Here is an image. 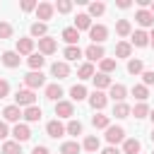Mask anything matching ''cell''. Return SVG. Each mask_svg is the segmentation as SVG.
Wrapping results in <instances>:
<instances>
[{
	"mask_svg": "<svg viewBox=\"0 0 154 154\" xmlns=\"http://www.w3.org/2000/svg\"><path fill=\"white\" fill-rule=\"evenodd\" d=\"M24 84H26V89H38L46 84V75L41 70H31L29 75H24Z\"/></svg>",
	"mask_w": 154,
	"mask_h": 154,
	"instance_id": "1",
	"label": "cell"
},
{
	"mask_svg": "<svg viewBox=\"0 0 154 154\" xmlns=\"http://www.w3.org/2000/svg\"><path fill=\"white\" fill-rule=\"evenodd\" d=\"M34 101H36V96H34L31 89H17V94H14V106H24V108H29V106H36Z\"/></svg>",
	"mask_w": 154,
	"mask_h": 154,
	"instance_id": "2",
	"label": "cell"
},
{
	"mask_svg": "<svg viewBox=\"0 0 154 154\" xmlns=\"http://www.w3.org/2000/svg\"><path fill=\"white\" fill-rule=\"evenodd\" d=\"M106 142L113 147V144H118V142H125V130L120 128V125H111L108 130H106Z\"/></svg>",
	"mask_w": 154,
	"mask_h": 154,
	"instance_id": "3",
	"label": "cell"
},
{
	"mask_svg": "<svg viewBox=\"0 0 154 154\" xmlns=\"http://www.w3.org/2000/svg\"><path fill=\"white\" fill-rule=\"evenodd\" d=\"M106 36H108V29H106L103 24H91V29H89V38H91L96 46H101V43L106 41Z\"/></svg>",
	"mask_w": 154,
	"mask_h": 154,
	"instance_id": "4",
	"label": "cell"
},
{
	"mask_svg": "<svg viewBox=\"0 0 154 154\" xmlns=\"http://www.w3.org/2000/svg\"><path fill=\"white\" fill-rule=\"evenodd\" d=\"M55 51H58V41L55 38H51V36L38 38V53L41 55H53Z\"/></svg>",
	"mask_w": 154,
	"mask_h": 154,
	"instance_id": "5",
	"label": "cell"
},
{
	"mask_svg": "<svg viewBox=\"0 0 154 154\" xmlns=\"http://www.w3.org/2000/svg\"><path fill=\"white\" fill-rule=\"evenodd\" d=\"M53 12H55V5L53 2H38V7H36V19H41L43 24L53 17Z\"/></svg>",
	"mask_w": 154,
	"mask_h": 154,
	"instance_id": "6",
	"label": "cell"
},
{
	"mask_svg": "<svg viewBox=\"0 0 154 154\" xmlns=\"http://www.w3.org/2000/svg\"><path fill=\"white\" fill-rule=\"evenodd\" d=\"M84 55L89 58V63H101V60L106 58V51H103V46H96V43H91V46L84 51Z\"/></svg>",
	"mask_w": 154,
	"mask_h": 154,
	"instance_id": "7",
	"label": "cell"
},
{
	"mask_svg": "<svg viewBox=\"0 0 154 154\" xmlns=\"http://www.w3.org/2000/svg\"><path fill=\"white\" fill-rule=\"evenodd\" d=\"M89 103H91V108L94 111H101L106 103H108V96L103 94V91H99V89H94L91 94H89Z\"/></svg>",
	"mask_w": 154,
	"mask_h": 154,
	"instance_id": "8",
	"label": "cell"
},
{
	"mask_svg": "<svg viewBox=\"0 0 154 154\" xmlns=\"http://www.w3.org/2000/svg\"><path fill=\"white\" fill-rule=\"evenodd\" d=\"M12 135H14V142H26L29 137H31V130H29V125H24V123H17L14 128H12Z\"/></svg>",
	"mask_w": 154,
	"mask_h": 154,
	"instance_id": "9",
	"label": "cell"
},
{
	"mask_svg": "<svg viewBox=\"0 0 154 154\" xmlns=\"http://www.w3.org/2000/svg\"><path fill=\"white\" fill-rule=\"evenodd\" d=\"M55 116H58V118H70V116H75L72 101H58V103H55Z\"/></svg>",
	"mask_w": 154,
	"mask_h": 154,
	"instance_id": "10",
	"label": "cell"
},
{
	"mask_svg": "<svg viewBox=\"0 0 154 154\" xmlns=\"http://www.w3.org/2000/svg\"><path fill=\"white\" fill-rule=\"evenodd\" d=\"M2 116H5L7 123H19V118H24V111H22L19 106H5Z\"/></svg>",
	"mask_w": 154,
	"mask_h": 154,
	"instance_id": "11",
	"label": "cell"
},
{
	"mask_svg": "<svg viewBox=\"0 0 154 154\" xmlns=\"http://www.w3.org/2000/svg\"><path fill=\"white\" fill-rule=\"evenodd\" d=\"M135 22H137L140 26H152V24H154L152 10H137V12H135Z\"/></svg>",
	"mask_w": 154,
	"mask_h": 154,
	"instance_id": "12",
	"label": "cell"
},
{
	"mask_svg": "<svg viewBox=\"0 0 154 154\" xmlns=\"http://www.w3.org/2000/svg\"><path fill=\"white\" fill-rule=\"evenodd\" d=\"M46 132H48V137L58 140V137H63V135H65V125H63L60 120H51V123L46 125Z\"/></svg>",
	"mask_w": 154,
	"mask_h": 154,
	"instance_id": "13",
	"label": "cell"
},
{
	"mask_svg": "<svg viewBox=\"0 0 154 154\" xmlns=\"http://www.w3.org/2000/svg\"><path fill=\"white\" fill-rule=\"evenodd\" d=\"M17 53L19 55H31L34 53V38H17Z\"/></svg>",
	"mask_w": 154,
	"mask_h": 154,
	"instance_id": "14",
	"label": "cell"
},
{
	"mask_svg": "<svg viewBox=\"0 0 154 154\" xmlns=\"http://www.w3.org/2000/svg\"><path fill=\"white\" fill-rule=\"evenodd\" d=\"M0 60H2L5 67H19V53L17 51H5Z\"/></svg>",
	"mask_w": 154,
	"mask_h": 154,
	"instance_id": "15",
	"label": "cell"
},
{
	"mask_svg": "<svg viewBox=\"0 0 154 154\" xmlns=\"http://www.w3.org/2000/svg\"><path fill=\"white\" fill-rule=\"evenodd\" d=\"M51 75L58 77V79H65V77L70 75V65H67V63H53V65H51Z\"/></svg>",
	"mask_w": 154,
	"mask_h": 154,
	"instance_id": "16",
	"label": "cell"
},
{
	"mask_svg": "<svg viewBox=\"0 0 154 154\" xmlns=\"http://www.w3.org/2000/svg\"><path fill=\"white\" fill-rule=\"evenodd\" d=\"M60 36H63V41H65L67 46H75V43L79 41V31H77L75 26H67V29H63V34H60Z\"/></svg>",
	"mask_w": 154,
	"mask_h": 154,
	"instance_id": "17",
	"label": "cell"
},
{
	"mask_svg": "<svg viewBox=\"0 0 154 154\" xmlns=\"http://www.w3.org/2000/svg\"><path fill=\"white\" fill-rule=\"evenodd\" d=\"M132 46H137V48L149 46V34H147V31H142V29H137V31L132 34Z\"/></svg>",
	"mask_w": 154,
	"mask_h": 154,
	"instance_id": "18",
	"label": "cell"
},
{
	"mask_svg": "<svg viewBox=\"0 0 154 154\" xmlns=\"http://www.w3.org/2000/svg\"><path fill=\"white\" fill-rule=\"evenodd\" d=\"M140 140H135V137H128L125 142H123V154H140Z\"/></svg>",
	"mask_w": 154,
	"mask_h": 154,
	"instance_id": "19",
	"label": "cell"
},
{
	"mask_svg": "<svg viewBox=\"0 0 154 154\" xmlns=\"http://www.w3.org/2000/svg\"><path fill=\"white\" fill-rule=\"evenodd\" d=\"M91 79H94V87H96L99 91H101V89H106V87L111 89V84H113V82H111V77H108V75H103V72H99V75H94Z\"/></svg>",
	"mask_w": 154,
	"mask_h": 154,
	"instance_id": "20",
	"label": "cell"
},
{
	"mask_svg": "<svg viewBox=\"0 0 154 154\" xmlns=\"http://www.w3.org/2000/svg\"><path fill=\"white\" fill-rule=\"evenodd\" d=\"M125 94H128V89L123 87V84H111V99L113 101H118V103H123V99H125Z\"/></svg>",
	"mask_w": 154,
	"mask_h": 154,
	"instance_id": "21",
	"label": "cell"
},
{
	"mask_svg": "<svg viewBox=\"0 0 154 154\" xmlns=\"http://www.w3.org/2000/svg\"><path fill=\"white\" fill-rule=\"evenodd\" d=\"M75 29H77V31H82V29H91V17L84 14V12L77 14V17H75Z\"/></svg>",
	"mask_w": 154,
	"mask_h": 154,
	"instance_id": "22",
	"label": "cell"
},
{
	"mask_svg": "<svg viewBox=\"0 0 154 154\" xmlns=\"http://www.w3.org/2000/svg\"><path fill=\"white\" fill-rule=\"evenodd\" d=\"M60 96H63L60 84H46V99H51V101H60Z\"/></svg>",
	"mask_w": 154,
	"mask_h": 154,
	"instance_id": "23",
	"label": "cell"
},
{
	"mask_svg": "<svg viewBox=\"0 0 154 154\" xmlns=\"http://www.w3.org/2000/svg\"><path fill=\"white\" fill-rule=\"evenodd\" d=\"M41 108L38 106H29V108H24V120H29V123H36V120H41Z\"/></svg>",
	"mask_w": 154,
	"mask_h": 154,
	"instance_id": "24",
	"label": "cell"
},
{
	"mask_svg": "<svg viewBox=\"0 0 154 154\" xmlns=\"http://www.w3.org/2000/svg\"><path fill=\"white\" fill-rule=\"evenodd\" d=\"M91 125H94V128H99V130H108V128H111V120H108V116L96 113V116L91 118Z\"/></svg>",
	"mask_w": 154,
	"mask_h": 154,
	"instance_id": "25",
	"label": "cell"
},
{
	"mask_svg": "<svg viewBox=\"0 0 154 154\" xmlns=\"http://www.w3.org/2000/svg\"><path fill=\"white\" fill-rule=\"evenodd\" d=\"M116 34H118V36H130V34H132L130 22H128V19H118V22H116Z\"/></svg>",
	"mask_w": 154,
	"mask_h": 154,
	"instance_id": "26",
	"label": "cell"
},
{
	"mask_svg": "<svg viewBox=\"0 0 154 154\" xmlns=\"http://www.w3.org/2000/svg\"><path fill=\"white\" fill-rule=\"evenodd\" d=\"M26 63H29V67H31V70H41V67H43V63H46V58H43L41 53H31V55L26 58Z\"/></svg>",
	"mask_w": 154,
	"mask_h": 154,
	"instance_id": "27",
	"label": "cell"
},
{
	"mask_svg": "<svg viewBox=\"0 0 154 154\" xmlns=\"http://www.w3.org/2000/svg\"><path fill=\"white\" fill-rule=\"evenodd\" d=\"M77 75H79V79H91L94 77V65L91 63H82L77 67Z\"/></svg>",
	"mask_w": 154,
	"mask_h": 154,
	"instance_id": "28",
	"label": "cell"
},
{
	"mask_svg": "<svg viewBox=\"0 0 154 154\" xmlns=\"http://www.w3.org/2000/svg\"><path fill=\"white\" fill-rule=\"evenodd\" d=\"M130 53H132V43L120 41V43L116 46V55H118V58H130Z\"/></svg>",
	"mask_w": 154,
	"mask_h": 154,
	"instance_id": "29",
	"label": "cell"
},
{
	"mask_svg": "<svg viewBox=\"0 0 154 154\" xmlns=\"http://www.w3.org/2000/svg\"><path fill=\"white\" fill-rule=\"evenodd\" d=\"M70 99H72V101H84V99H87V89H84L82 84H75V87L70 89Z\"/></svg>",
	"mask_w": 154,
	"mask_h": 154,
	"instance_id": "30",
	"label": "cell"
},
{
	"mask_svg": "<svg viewBox=\"0 0 154 154\" xmlns=\"http://www.w3.org/2000/svg\"><path fill=\"white\" fill-rule=\"evenodd\" d=\"M46 31H48V26H46L43 22H34V24H31V36H34V38H43Z\"/></svg>",
	"mask_w": 154,
	"mask_h": 154,
	"instance_id": "31",
	"label": "cell"
},
{
	"mask_svg": "<svg viewBox=\"0 0 154 154\" xmlns=\"http://www.w3.org/2000/svg\"><path fill=\"white\" fill-rule=\"evenodd\" d=\"M132 96L140 99V103H144V99L149 96V89H147L144 84H135V87H132Z\"/></svg>",
	"mask_w": 154,
	"mask_h": 154,
	"instance_id": "32",
	"label": "cell"
},
{
	"mask_svg": "<svg viewBox=\"0 0 154 154\" xmlns=\"http://www.w3.org/2000/svg\"><path fill=\"white\" fill-rule=\"evenodd\" d=\"M130 113H132V108H130L128 103H116V106H113V116H116V118H128Z\"/></svg>",
	"mask_w": 154,
	"mask_h": 154,
	"instance_id": "33",
	"label": "cell"
},
{
	"mask_svg": "<svg viewBox=\"0 0 154 154\" xmlns=\"http://www.w3.org/2000/svg\"><path fill=\"white\" fill-rule=\"evenodd\" d=\"M63 55H65V60H77V58H82V51H79V46H67L63 51Z\"/></svg>",
	"mask_w": 154,
	"mask_h": 154,
	"instance_id": "34",
	"label": "cell"
},
{
	"mask_svg": "<svg viewBox=\"0 0 154 154\" xmlns=\"http://www.w3.org/2000/svg\"><path fill=\"white\" fill-rule=\"evenodd\" d=\"M128 72H130V75H142V72H144V63L132 58V60L128 63Z\"/></svg>",
	"mask_w": 154,
	"mask_h": 154,
	"instance_id": "35",
	"label": "cell"
},
{
	"mask_svg": "<svg viewBox=\"0 0 154 154\" xmlns=\"http://www.w3.org/2000/svg\"><path fill=\"white\" fill-rule=\"evenodd\" d=\"M87 152H99V147H101V142H99V137H94V135H89L87 140H84V144H82Z\"/></svg>",
	"mask_w": 154,
	"mask_h": 154,
	"instance_id": "36",
	"label": "cell"
},
{
	"mask_svg": "<svg viewBox=\"0 0 154 154\" xmlns=\"http://www.w3.org/2000/svg\"><path fill=\"white\" fill-rule=\"evenodd\" d=\"M103 12H106V5H103V2H91L87 14H89V17H101Z\"/></svg>",
	"mask_w": 154,
	"mask_h": 154,
	"instance_id": "37",
	"label": "cell"
},
{
	"mask_svg": "<svg viewBox=\"0 0 154 154\" xmlns=\"http://www.w3.org/2000/svg\"><path fill=\"white\" fill-rule=\"evenodd\" d=\"M65 132H67V135H75V137L82 135V123H79V120H70V123L65 125Z\"/></svg>",
	"mask_w": 154,
	"mask_h": 154,
	"instance_id": "38",
	"label": "cell"
},
{
	"mask_svg": "<svg viewBox=\"0 0 154 154\" xmlns=\"http://www.w3.org/2000/svg\"><path fill=\"white\" fill-rule=\"evenodd\" d=\"M99 67H101V72H103V75H108V72H113V70H116V60H113V58H103V60L99 63Z\"/></svg>",
	"mask_w": 154,
	"mask_h": 154,
	"instance_id": "39",
	"label": "cell"
},
{
	"mask_svg": "<svg viewBox=\"0 0 154 154\" xmlns=\"http://www.w3.org/2000/svg\"><path fill=\"white\" fill-rule=\"evenodd\" d=\"M79 149H82V147H79L77 142H65V144L60 147V154H79Z\"/></svg>",
	"mask_w": 154,
	"mask_h": 154,
	"instance_id": "40",
	"label": "cell"
},
{
	"mask_svg": "<svg viewBox=\"0 0 154 154\" xmlns=\"http://www.w3.org/2000/svg\"><path fill=\"white\" fill-rule=\"evenodd\" d=\"M2 154H22L19 142H5L2 144Z\"/></svg>",
	"mask_w": 154,
	"mask_h": 154,
	"instance_id": "41",
	"label": "cell"
},
{
	"mask_svg": "<svg viewBox=\"0 0 154 154\" xmlns=\"http://www.w3.org/2000/svg\"><path fill=\"white\" fill-rule=\"evenodd\" d=\"M132 116H135V118H147V116H149V106H147V103H137V106L132 108Z\"/></svg>",
	"mask_w": 154,
	"mask_h": 154,
	"instance_id": "42",
	"label": "cell"
},
{
	"mask_svg": "<svg viewBox=\"0 0 154 154\" xmlns=\"http://www.w3.org/2000/svg\"><path fill=\"white\" fill-rule=\"evenodd\" d=\"M70 10H72V2H70V0H58V2H55V12L67 14Z\"/></svg>",
	"mask_w": 154,
	"mask_h": 154,
	"instance_id": "43",
	"label": "cell"
},
{
	"mask_svg": "<svg viewBox=\"0 0 154 154\" xmlns=\"http://www.w3.org/2000/svg\"><path fill=\"white\" fill-rule=\"evenodd\" d=\"M10 36H12V24L0 22V38H10Z\"/></svg>",
	"mask_w": 154,
	"mask_h": 154,
	"instance_id": "44",
	"label": "cell"
},
{
	"mask_svg": "<svg viewBox=\"0 0 154 154\" xmlns=\"http://www.w3.org/2000/svg\"><path fill=\"white\" fill-rule=\"evenodd\" d=\"M142 84H144V87L154 84V70H144V72H142Z\"/></svg>",
	"mask_w": 154,
	"mask_h": 154,
	"instance_id": "45",
	"label": "cell"
},
{
	"mask_svg": "<svg viewBox=\"0 0 154 154\" xmlns=\"http://www.w3.org/2000/svg\"><path fill=\"white\" fill-rule=\"evenodd\" d=\"M36 7H38L36 0H24V2H22V10H24V12H31V10H36Z\"/></svg>",
	"mask_w": 154,
	"mask_h": 154,
	"instance_id": "46",
	"label": "cell"
},
{
	"mask_svg": "<svg viewBox=\"0 0 154 154\" xmlns=\"http://www.w3.org/2000/svg\"><path fill=\"white\" fill-rule=\"evenodd\" d=\"M10 94V82L7 79H0V99H5Z\"/></svg>",
	"mask_w": 154,
	"mask_h": 154,
	"instance_id": "47",
	"label": "cell"
},
{
	"mask_svg": "<svg viewBox=\"0 0 154 154\" xmlns=\"http://www.w3.org/2000/svg\"><path fill=\"white\" fill-rule=\"evenodd\" d=\"M7 135H10V128H7V123H2V120H0V140H5Z\"/></svg>",
	"mask_w": 154,
	"mask_h": 154,
	"instance_id": "48",
	"label": "cell"
},
{
	"mask_svg": "<svg viewBox=\"0 0 154 154\" xmlns=\"http://www.w3.org/2000/svg\"><path fill=\"white\" fill-rule=\"evenodd\" d=\"M116 5H118L120 10H128V7L132 5V2H130V0H116Z\"/></svg>",
	"mask_w": 154,
	"mask_h": 154,
	"instance_id": "49",
	"label": "cell"
},
{
	"mask_svg": "<svg viewBox=\"0 0 154 154\" xmlns=\"http://www.w3.org/2000/svg\"><path fill=\"white\" fill-rule=\"evenodd\" d=\"M31 154H48V149H46V147H43V144H36V147H34V152H31Z\"/></svg>",
	"mask_w": 154,
	"mask_h": 154,
	"instance_id": "50",
	"label": "cell"
},
{
	"mask_svg": "<svg viewBox=\"0 0 154 154\" xmlns=\"http://www.w3.org/2000/svg\"><path fill=\"white\" fill-rule=\"evenodd\" d=\"M101 154H123V152H120V149H116V147H106Z\"/></svg>",
	"mask_w": 154,
	"mask_h": 154,
	"instance_id": "51",
	"label": "cell"
},
{
	"mask_svg": "<svg viewBox=\"0 0 154 154\" xmlns=\"http://www.w3.org/2000/svg\"><path fill=\"white\" fill-rule=\"evenodd\" d=\"M149 46H154V29H152V34H149Z\"/></svg>",
	"mask_w": 154,
	"mask_h": 154,
	"instance_id": "52",
	"label": "cell"
},
{
	"mask_svg": "<svg viewBox=\"0 0 154 154\" xmlns=\"http://www.w3.org/2000/svg\"><path fill=\"white\" fill-rule=\"evenodd\" d=\"M149 118H152V123H154V111H149Z\"/></svg>",
	"mask_w": 154,
	"mask_h": 154,
	"instance_id": "53",
	"label": "cell"
},
{
	"mask_svg": "<svg viewBox=\"0 0 154 154\" xmlns=\"http://www.w3.org/2000/svg\"><path fill=\"white\" fill-rule=\"evenodd\" d=\"M152 14H154V0H152Z\"/></svg>",
	"mask_w": 154,
	"mask_h": 154,
	"instance_id": "54",
	"label": "cell"
},
{
	"mask_svg": "<svg viewBox=\"0 0 154 154\" xmlns=\"http://www.w3.org/2000/svg\"><path fill=\"white\" fill-rule=\"evenodd\" d=\"M149 137H152V142H154V130H152V135H149Z\"/></svg>",
	"mask_w": 154,
	"mask_h": 154,
	"instance_id": "55",
	"label": "cell"
},
{
	"mask_svg": "<svg viewBox=\"0 0 154 154\" xmlns=\"http://www.w3.org/2000/svg\"><path fill=\"white\" fill-rule=\"evenodd\" d=\"M152 154H154V152H152Z\"/></svg>",
	"mask_w": 154,
	"mask_h": 154,
	"instance_id": "56",
	"label": "cell"
}]
</instances>
